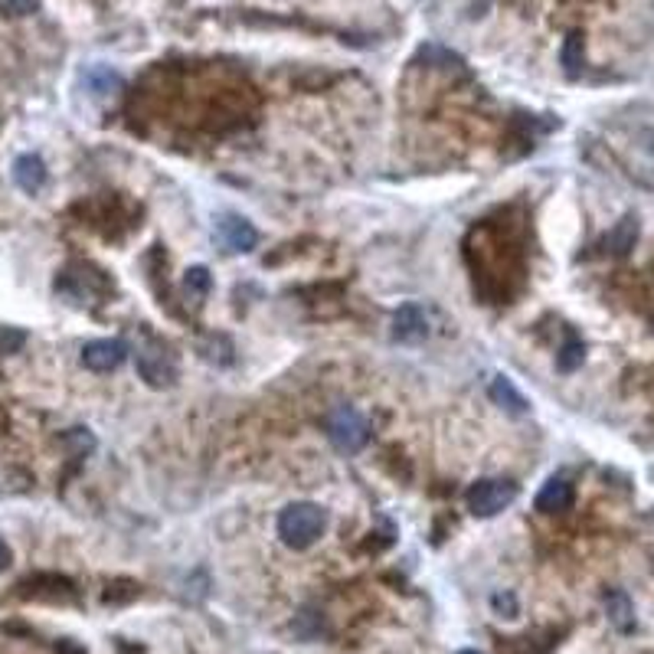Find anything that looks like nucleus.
<instances>
[{"label":"nucleus","instance_id":"obj_3","mask_svg":"<svg viewBox=\"0 0 654 654\" xmlns=\"http://www.w3.org/2000/svg\"><path fill=\"white\" fill-rule=\"evenodd\" d=\"M327 435H331V442L341 451L354 455L370 439V426H366V419L354 406H337L331 412V419H327Z\"/></svg>","mask_w":654,"mask_h":654},{"label":"nucleus","instance_id":"obj_5","mask_svg":"<svg viewBox=\"0 0 654 654\" xmlns=\"http://www.w3.org/2000/svg\"><path fill=\"white\" fill-rule=\"evenodd\" d=\"M128 357V347L121 341H92L82 347V364L92 373H108V370H119Z\"/></svg>","mask_w":654,"mask_h":654},{"label":"nucleus","instance_id":"obj_14","mask_svg":"<svg viewBox=\"0 0 654 654\" xmlns=\"http://www.w3.org/2000/svg\"><path fill=\"white\" fill-rule=\"evenodd\" d=\"M563 65H566L569 75L580 73V65H582V36L580 33H573V36L566 40V46H563Z\"/></svg>","mask_w":654,"mask_h":654},{"label":"nucleus","instance_id":"obj_10","mask_svg":"<svg viewBox=\"0 0 654 654\" xmlns=\"http://www.w3.org/2000/svg\"><path fill=\"white\" fill-rule=\"evenodd\" d=\"M488 393H491V399L497 403V406L507 409V412H514V416H524L527 409H530V403L524 399V393H520L507 376H494Z\"/></svg>","mask_w":654,"mask_h":654},{"label":"nucleus","instance_id":"obj_8","mask_svg":"<svg viewBox=\"0 0 654 654\" xmlns=\"http://www.w3.org/2000/svg\"><path fill=\"white\" fill-rule=\"evenodd\" d=\"M13 183L20 187L23 194H40L46 183L43 158H36V154H20V158L13 161Z\"/></svg>","mask_w":654,"mask_h":654},{"label":"nucleus","instance_id":"obj_19","mask_svg":"<svg viewBox=\"0 0 654 654\" xmlns=\"http://www.w3.org/2000/svg\"><path fill=\"white\" fill-rule=\"evenodd\" d=\"M458 654H478V651H458Z\"/></svg>","mask_w":654,"mask_h":654},{"label":"nucleus","instance_id":"obj_11","mask_svg":"<svg viewBox=\"0 0 654 654\" xmlns=\"http://www.w3.org/2000/svg\"><path fill=\"white\" fill-rule=\"evenodd\" d=\"M635 242H638V216L628 213L615 223V229L605 239V249H609L612 256H628L635 249Z\"/></svg>","mask_w":654,"mask_h":654},{"label":"nucleus","instance_id":"obj_16","mask_svg":"<svg viewBox=\"0 0 654 654\" xmlns=\"http://www.w3.org/2000/svg\"><path fill=\"white\" fill-rule=\"evenodd\" d=\"M40 11V0H0V13L7 17H30Z\"/></svg>","mask_w":654,"mask_h":654},{"label":"nucleus","instance_id":"obj_9","mask_svg":"<svg viewBox=\"0 0 654 654\" xmlns=\"http://www.w3.org/2000/svg\"><path fill=\"white\" fill-rule=\"evenodd\" d=\"M569 504H573V484L566 478H550L536 494V511L540 514H559V511H569Z\"/></svg>","mask_w":654,"mask_h":654},{"label":"nucleus","instance_id":"obj_17","mask_svg":"<svg viewBox=\"0 0 654 654\" xmlns=\"http://www.w3.org/2000/svg\"><path fill=\"white\" fill-rule=\"evenodd\" d=\"M494 609L497 612H507V615H517V599L511 592H494Z\"/></svg>","mask_w":654,"mask_h":654},{"label":"nucleus","instance_id":"obj_15","mask_svg":"<svg viewBox=\"0 0 654 654\" xmlns=\"http://www.w3.org/2000/svg\"><path fill=\"white\" fill-rule=\"evenodd\" d=\"M183 291H187V295H196V298L206 295V291H210V272H206L204 265L190 268L187 279H183Z\"/></svg>","mask_w":654,"mask_h":654},{"label":"nucleus","instance_id":"obj_1","mask_svg":"<svg viewBox=\"0 0 654 654\" xmlns=\"http://www.w3.org/2000/svg\"><path fill=\"white\" fill-rule=\"evenodd\" d=\"M324 530H327V514H324V507L312 504V501L289 504L279 514V536L291 550H308L321 540Z\"/></svg>","mask_w":654,"mask_h":654},{"label":"nucleus","instance_id":"obj_18","mask_svg":"<svg viewBox=\"0 0 654 654\" xmlns=\"http://www.w3.org/2000/svg\"><path fill=\"white\" fill-rule=\"evenodd\" d=\"M7 566H11V547L0 540V569H7Z\"/></svg>","mask_w":654,"mask_h":654},{"label":"nucleus","instance_id":"obj_4","mask_svg":"<svg viewBox=\"0 0 654 654\" xmlns=\"http://www.w3.org/2000/svg\"><path fill=\"white\" fill-rule=\"evenodd\" d=\"M138 373L148 387H173L177 380V360H173L164 347H144L138 354Z\"/></svg>","mask_w":654,"mask_h":654},{"label":"nucleus","instance_id":"obj_2","mask_svg":"<svg viewBox=\"0 0 654 654\" xmlns=\"http://www.w3.org/2000/svg\"><path fill=\"white\" fill-rule=\"evenodd\" d=\"M465 501H468V511L474 517H494L517 501V484L504 481V478H484V481L468 488Z\"/></svg>","mask_w":654,"mask_h":654},{"label":"nucleus","instance_id":"obj_7","mask_svg":"<svg viewBox=\"0 0 654 654\" xmlns=\"http://www.w3.org/2000/svg\"><path fill=\"white\" fill-rule=\"evenodd\" d=\"M429 334V318L419 304H403L393 314V341L399 343H416Z\"/></svg>","mask_w":654,"mask_h":654},{"label":"nucleus","instance_id":"obj_13","mask_svg":"<svg viewBox=\"0 0 654 654\" xmlns=\"http://www.w3.org/2000/svg\"><path fill=\"white\" fill-rule=\"evenodd\" d=\"M582 360H586V347H582L580 341H569L563 350H559L557 357V366L563 370V373H573L576 366H582Z\"/></svg>","mask_w":654,"mask_h":654},{"label":"nucleus","instance_id":"obj_6","mask_svg":"<svg viewBox=\"0 0 654 654\" xmlns=\"http://www.w3.org/2000/svg\"><path fill=\"white\" fill-rule=\"evenodd\" d=\"M216 236H219V242L229 252H252L258 242L256 226L249 223V219H242V216H223L216 223Z\"/></svg>","mask_w":654,"mask_h":654},{"label":"nucleus","instance_id":"obj_12","mask_svg":"<svg viewBox=\"0 0 654 654\" xmlns=\"http://www.w3.org/2000/svg\"><path fill=\"white\" fill-rule=\"evenodd\" d=\"M605 609H609V619L615 628H622V632H628L635 625L632 619V602H628V596L625 592H609V599H605Z\"/></svg>","mask_w":654,"mask_h":654}]
</instances>
